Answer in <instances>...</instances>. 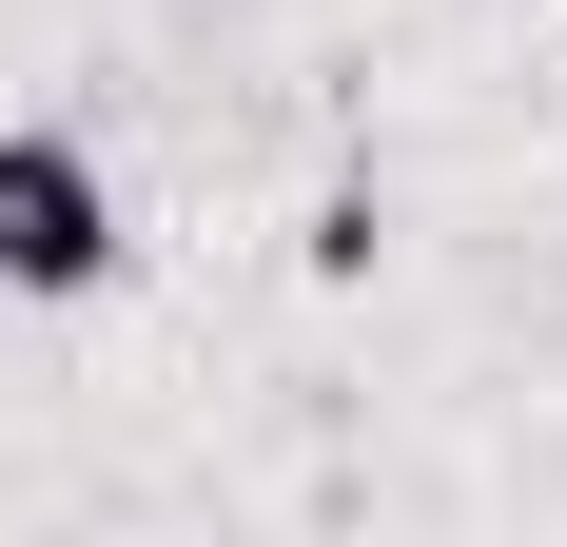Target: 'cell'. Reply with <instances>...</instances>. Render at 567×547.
Returning <instances> with one entry per match:
<instances>
[{
  "instance_id": "6da1fadb",
  "label": "cell",
  "mask_w": 567,
  "mask_h": 547,
  "mask_svg": "<svg viewBox=\"0 0 567 547\" xmlns=\"http://www.w3.org/2000/svg\"><path fill=\"white\" fill-rule=\"evenodd\" d=\"M0 293H40V313L117 293V176L59 117H0Z\"/></svg>"
}]
</instances>
